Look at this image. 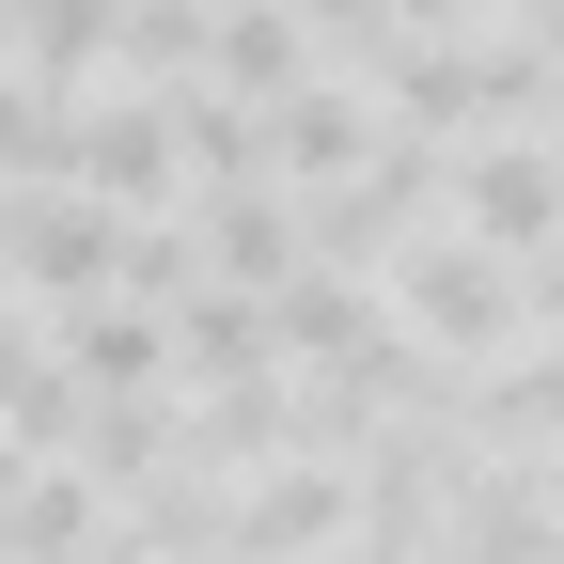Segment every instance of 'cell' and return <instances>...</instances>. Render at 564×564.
Listing matches in <instances>:
<instances>
[{"mask_svg":"<svg viewBox=\"0 0 564 564\" xmlns=\"http://www.w3.org/2000/svg\"><path fill=\"white\" fill-rule=\"evenodd\" d=\"M518 314H533V282L486 251V236H440V251H408V267H392V329H408V345H455V361H486Z\"/></svg>","mask_w":564,"mask_h":564,"instance_id":"6da1fadb","label":"cell"},{"mask_svg":"<svg viewBox=\"0 0 564 564\" xmlns=\"http://www.w3.org/2000/svg\"><path fill=\"white\" fill-rule=\"evenodd\" d=\"M0 251H17L47 299H63V314H79V299H126V251H141V236L110 220V204H63V188H32L17 220H0Z\"/></svg>","mask_w":564,"mask_h":564,"instance_id":"7a4b0ae2","label":"cell"},{"mask_svg":"<svg viewBox=\"0 0 564 564\" xmlns=\"http://www.w3.org/2000/svg\"><path fill=\"white\" fill-rule=\"evenodd\" d=\"M455 220L486 236V251H549L564 236V158H549V141H470V158H455Z\"/></svg>","mask_w":564,"mask_h":564,"instance_id":"3957f363","label":"cell"},{"mask_svg":"<svg viewBox=\"0 0 564 564\" xmlns=\"http://www.w3.org/2000/svg\"><path fill=\"white\" fill-rule=\"evenodd\" d=\"M63 361H79V392H173L188 345H173L158 299H79V314H63Z\"/></svg>","mask_w":564,"mask_h":564,"instance_id":"277c9868","label":"cell"},{"mask_svg":"<svg viewBox=\"0 0 564 564\" xmlns=\"http://www.w3.org/2000/svg\"><path fill=\"white\" fill-rule=\"evenodd\" d=\"M173 141H188V126H173V110H141V95L79 110V188H95V204H173V173H188Z\"/></svg>","mask_w":564,"mask_h":564,"instance_id":"5b68a950","label":"cell"},{"mask_svg":"<svg viewBox=\"0 0 564 564\" xmlns=\"http://www.w3.org/2000/svg\"><path fill=\"white\" fill-rule=\"evenodd\" d=\"M267 141H282V173H299V188H361V158H392V141L361 126V95H329V79H314V95H282Z\"/></svg>","mask_w":564,"mask_h":564,"instance_id":"8992f818","label":"cell"},{"mask_svg":"<svg viewBox=\"0 0 564 564\" xmlns=\"http://www.w3.org/2000/svg\"><path fill=\"white\" fill-rule=\"evenodd\" d=\"M220 79L236 95H314V47H299V0H236V17H220Z\"/></svg>","mask_w":564,"mask_h":564,"instance_id":"52a82bcc","label":"cell"},{"mask_svg":"<svg viewBox=\"0 0 564 564\" xmlns=\"http://www.w3.org/2000/svg\"><path fill=\"white\" fill-rule=\"evenodd\" d=\"M0 564H95V470H32L0 518Z\"/></svg>","mask_w":564,"mask_h":564,"instance_id":"ba28073f","label":"cell"},{"mask_svg":"<svg viewBox=\"0 0 564 564\" xmlns=\"http://www.w3.org/2000/svg\"><path fill=\"white\" fill-rule=\"evenodd\" d=\"M17 47L47 63V79H95V63L126 47V0H17Z\"/></svg>","mask_w":564,"mask_h":564,"instance_id":"9c48e42d","label":"cell"},{"mask_svg":"<svg viewBox=\"0 0 564 564\" xmlns=\"http://www.w3.org/2000/svg\"><path fill=\"white\" fill-rule=\"evenodd\" d=\"M17 486H32V440H17V423H0V518H17Z\"/></svg>","mask_w":564,"mask_h":564,"instance_id":"30bf717a","label":"cell"},{"mask_svg":"<svg viewBox=\"0 0 564 564\" xmlns=\"http://www.w3.org/2000/svg\"><path fill=\"white\" fill-rule=\"evenodd\" d=\"M392 17H440V32H455V17H486V0H392Z\"/></svg>","mask_w":564,"mask_h":564,"instance_id":"8fae6325","label":"cell"},{"mask_svg":"<svg viewBox=\"0 0 564 564\" xmlns=\"http://www.w3.org/2000/svg\"><path fill=\"white\" fill-rule=\"evenodd\" d=\"M17 361H32V345H17V299H0V377H17Z\"/></svg>","mask_w":564,"mask_h":564,"instance_id":"7c38bea8","label":"cell"}]
</instances>
